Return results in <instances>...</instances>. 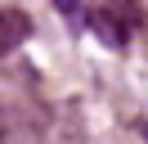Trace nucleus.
Returning <instances> with one entry per match:
<instances>
[{"instance_id":"f257e3e1","label":"nucleus","mask_w":148,"mask_h":144,"mask_svg":"<svg viewBox=\"0 0 148 144\" xmlns=\"http://www.w3.org/2000/svg\"><path fill=\"white\" fill-rule=\"evenodd\" d=\"M85 27H90L94 36H99L108 50H121L126 45V23H121V14H108V9H90L85 14Z\"/></svg>"},{"instance_id":"7ed1b4c3","label":"nucleus","mask_w":148,"mask_h":144,"mask_svg":"<svg viewBox=\"0 0 148 144\" xmlns=\"http://www.w3.org/2000/svg\"><path fill=\"white\" fill-rule=\"evenodd\" d=\"M54 5H58V14H63V18H72V23H76V0H54Z\"/></svg>"},{"instance_id":"20e7f679","label":"nucleus","mask_w":148,"mask_h":144,"mask_svg":"<svg viewBox=\"0 0 148 144\" xmlns=\"http://www.w3.org/2000/svg\"><path fill=\"white\" fill-rule=\"evenodd\" d=\"M0 144H5V113H0Z\"/></svg>"},{"instance_id":"f03ea898","label":"nucleus","mask_w":148,"mask_h":144,"mask_svg":"<svg viewBox=\"0 0 148 144\" xmlns=\"http://www.w3.org/2000/svg\"><path fill=\"white\" fill-rule=\"evenodd\" d=\"M32 36V18L23 9H0V54H14Z\"/></svg>"},{"instance_id":"39448f33","label":"nucleus","mask_w":148,"mask_h":144,"mask_svg":"<svg viewBox=\"0 0 148 144\" xmlns=\"http://www.w3.org/2000/svg\"><path fill=\"white\" fill-rule=\"evenodd\" d=\"M139 135H144V140H148V122H144V126H139Z\"/></svg>"}]
</instances>
